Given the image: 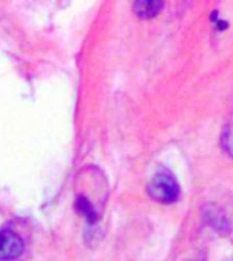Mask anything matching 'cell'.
<instances>
[{"label":"cell","mask_w":233,"mask_h":261,"mask_svg":"<svg viewBox=\"0 0 233 261\" xmlns=\"http://www.w3.org/2000/svg\"><path fill=\"white\" fill-rule=\"evenodd\" d=\"M147 191L152 199L163 202V204H170L179 198V184L170 171L160 169V171L150 178Z\"/></svg>","instance_id":"obj_1"},{"label":"cell","mask_w":233,"mask_h":261,"mask_svg":"<svg viewBox=\"0 0 233 261\" xmlns=\"http://www.w3.org/2000/svg\"><path fill=\"white\" fill-rule=\"evenodd\" d=\"M24 250V244L18 234L13 231H0V259L11 261L16 259Z\"/></svg>","instance_id":"obj_2"},{"label":"cell","mask_w":233,"mask_h":261,"mask_svg":"<svg viewBox=\"0 0 233 261\" xmlns=\"http://www.w3.org/2000/svg\"><path fill=\"white\" fill-rule=\"evenodd\" d=\"M163 5L161 0H139L134 2L133 10L139 18H153L163 10Z\"/></svg>","instance_id":"obj_3"},{"label":"cell","mask_w":233,"mask_h":261,"mask_svg":"<svg viewBox=\"0 0 233 261\" xmlns=\"http://www.w3.org/2000/svg\"><path fill=\"white\" fill-rule=\"evenodd\" d=\"M206 217H208V221L209 223L214 226V228H217L219 231H225V234H227V229L224 228V225H227L228 226V221H227V218L224 217V214L219 211V208H216L214 205H211V207H208L206 208ZM230 228V226H228Z\"/></svg>","instance_id":"obj_4"},{"label":"cell","mask_w":233,"mask_h":261,"mask_svg":"<svg viewBox=\"0 0 233 261\" xmlns=\"http://www.w3.org/2000/svg\"><path fill=\"white\" fill-rule=\"evenodd\" d=\"M75 207H77V211H79L80 214H83L91 223H95V221L98 220V212L95 211V207L91 205V202H89L88 199L85 198H79L75 202Z\"/></svg>","instance_id":"obj_5"},{"label":"cell","mask_w":233,"mask_h":261,"mask_svg":"<svg viewBox=\"0 0 233 261\" xmlns=\"http://www.w3.org/2000/svg\"><path fill=\"white\" fill-rule=\"evenodd\" d=\"M221 145H222V148L233 158V120L222 130Z\"/></svg>","instance_id":"obj_6"}]
</instances>
